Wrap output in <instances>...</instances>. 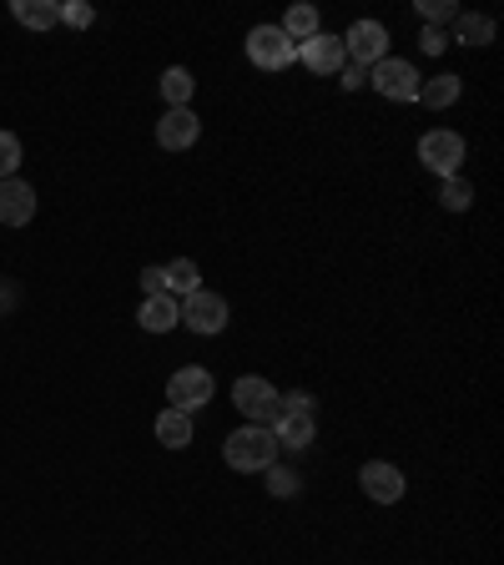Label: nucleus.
<instances>
[{
  "instance_id": "nucleus-1",
  "label": "nucleus",
  "mask_w": 504,
  "mask_h": 565,
  "mask_svg": "<svg viewBox=\"0 0 504 565\" xmlns=\"http://www.w3.org/2000/svg\"><path fill=\"white\" fill-rule=\"evenodd\" d=\"M223 459L233 465L237 475H262L278 465V439H272L268 424H243V429H233L223 445Z\"/></svg>"
},
{
  "instance_id": "nucleus-2",
  "label": "nucleus",
  "mask_w": 504,
  "mask_h": 565,
  "mask_svg": "<svg viewBox=\"0 0 504 565\" xmlns=\"http://www.w3.org/2000/svg\"><path fill=\"white\" fill-rule=\"evenodd\" d=\"M176 313H182V329L202 333V339H212V333H223L227 323H233V308H227V298L212 294V288H197V294L176 298Z\"/></svg>"
},
{
  "instance_id": "nucleus-3",
  "label": "nucleus",
  "mask_w": 504,
  "mask_h": 565,
  "mask_svg": "<svg viewBox=\"0 0 504 565\" xmlns=\"http://www.w3.org/2000/svg\"><path fill=\"white\" fill-rule=\"evenodd\" d=\"M368 86H374L384 102H399V106H409V102H419V86H423V76L414 71V61H399V56H384L378 66H368Z\"/></svg>"
},
{
  "instance_id": "nucleus-4",
  "label": "nucleus",
  "mask_w": 504,
  "mask_h": 565,
  "mask_svg": "<svg viewBox=\"0 0 504 565\" xmlns=\"http://www.w3.org/2000/svg\"><path fill=\"white\" fill-rule=\"evenodd\" d=\"M243 46H247V61L258 71H288L298 61V46L282 35V25H253Z\"/></svg>"
},
{
  "instance_id": "nucleus-5",
  "label": "nucleus",
  "mask_w": 504,
  "mask_h": 565,
  "mask_svg": "<svg viewBox=\"0 0 504 565\" xmlns=\"http://www.w3.org/2000/svg\"><path fill=\"white\" fill-rule=\"evenodd\" d=\"M212 394H217V379H212L202 364L176 369V374L167 379V404L182 414H197L202 404H212Z\"/></svg>"
},
{
  "instance_id": "nucleus-6",
  "label": "nucleus",
  "mask_w": 504,
  "mask_h": 565,
  "mask_svg": "<svg viewBox=\"0 0 504 565\" xmlns=\"http://www.w3.org/2000/svg\"><path fill=\"white\" fill-rule=\"evenodd\" d=\"M233 404L247 414V424H278V388L268 384L262 374H243L233 384Z\"/></svg>"
},
{
  "instance_id": "nucleus-7",
  "label": "nucleus",
  "mask_w": 504,
  "mask_h": 565,
  "mask_svg": "<svg viewBox=\"0 0 504 565\" xmlns=\"http://www.w3.org/2000/svg\"><path fill=\"white\" fill-rule=\"evenodd\" d=\"M419 162L439 177H459V162H464V137L459 131H423L419 137Z\"/></svg>"
},
{
  "instance_id": "nucleus-8",
  "label": "nucleus",
  "mask_w": 504,
  "mask_h": 565,
  "mask_svg": "<svg viewBox=\"0 0 504 565\" xmlns=\"http://www.w3.org/2000/svg\"><path fill=\"white\" fill-rule=\"evenodd\" d=\"M298 61H303L313 76H339L343 66H348V51H343V35H333V31H318V35H308L303 46H298Z\"/></svg>"
},
{
  "instance_id": "nucleus-9",
  "label": "nucleus",
  "mask_w": 504,
  "mask_h": 565,
  "mask_svg": "<svg viewBox=\"0 0 504 565\" xmlns=\"http://www.w3.org/2000/svg\"><path fill=\"white\" fill-rule=\"evenodd\" d=\"M343 51H348L353 66H378L388 56V31L378 21H353V31L343 35Z\"/></svg>"
},
{
  "instance_id": "nucleus-10",
  "label": "nucleus",
  "mask_w": 504,
  "mask_h": 565,
  "mask_svg": "<svg viewBox=\"0 0 504 565\" xmlns=\"http://www.w3.org/2000/svg\"><path fill=\"white\" fill-rule=\"evenodd\" d=\"M358 484H364L368 500H378V505H399L404 500V470L399 465H388V459H368L364 470H358Z\"/></svg>"
},
{
  "instance_id": "nucleus-11",
  "label": "nucleus",
  "mask_w": 504,
  "mask_h": 565,
  "mask_svg": "<svg viewBox=\"0 0 504 565\" xmlns=\"http://www.w3.org/2000/svg\"><path fill=\"white\" fill-rule=\"evenodd\" d=\"M202 137V121L192 106H167V117L157 121V147H167V152H187V147H197Z\"/></svg>"
},
{
  "instance_id": "nucleus-12",
  "label": "nucleus",
  "mask_w": 504,
  "mask_h": 565,
  "mask_svg": "<svg viewBox=\"0 0 504 565\" xmlns=\"http://www.w3.org/2000/svg\"><path fill=\"white\" fill-rule=\"evenodd\" d=\"M35 217V188L21 177H6L0 182V223L6 227H25Z\"/></svg>"
},
{
  "instance_id": "nucleus-13",
  "label": "nucleus",
  "mask_w": 504,
  "mask_h": 565,
  "mask_svg": "<svg viewBox=\"0 0 504 565\" xmlns=\"http://www.w3.org/2000/svg\"><path fill=\"white\" fill-rule=\"evenodd\" d=\"M137 323L147 333H172V329H182V313H176V298L172 294H152L147 303L137 308Z\"/></svg>"
},
{
  "instance_id": "nucleus-14",
  "label": "nucleus",
  "mask_w": 504,
  "mask_h": 565,
  "mask_svg": "<svg viewBox=\"0 0 504 565\" xmlns=\"http://www.w3.org/2000/svg\"><path fill=\"white\" fill-rule=\"evenodd\" d=\"M318 435L313 414H278V424H272V439H278V449H308Z\"/></svg>"
},
{
  "instance_id": "nucleus-15",
  "label": "nucleus",
  "mask_w": 504,
  "mask_h": 565,
  "mask_svg": "<svg viewBox=\"0 0 504 565\" xmlns=\"http://www.w3.org/2000/svg\"><path fill=\"white\" fill-rule=\"evenodd\" d=\"M11 15L21 25H31V31H51V25H61L56 0H11Z\"/></svg>"
},
{
  "instance_id": "nucleus-16",
  "label": "nucleus",
  "mask_w": 504,
  "mask_h": 565,
  "mask_svg": "<svg viewBox=\"0 0 504 565\" xmlns=\"http://www.w3.org/2000/svg\"><path fill=\"white\" fill-rule=\"evenodd\" d=\"M157 439H162L167 449H187L192 445V414H182V409L167 404V409L157 414Z\"/></svg>"
},
{
  "instance_id": "nucleus-17",
  "label": "nucleus",
  "mask_w": 504,
  "mask_h": 565,
  "mask_svg": "<svg viewBox=\"0 0 504 565\" xmlns=\"http://www.w3.org/2000/svg\"><path fill=\"white\" fill-rule=\"evenodd\" d=\"M162 278H167V294H172V298H187V294H197V288H202V268L192 258L167 263Z\"/></svg>"
},
{
  "instance_id": "nucleus-18",
  "label": "nucleus",
  "mask_w": 504,
  "mask_h": 565,
  "mask_svg": "<svg viewBox=\"0 0 504 565\" xmlns=\"http://www.w3.org/2000/svg\"><path fill=\"white\" fill-rule=\"evenodd\" d=\"M459 92H464V82H459V76H435V82H423L419 86V102L429 106V111H444V106H454L459 102Z\"/></svg>"
},
{
  "instance_id": "nucleus-19",
  "label": "nucleus",
  "mask_w": 504,
  "mask_h": 565,
  "mask_svg": "<svg viewBox=\"0 0 504 565\" xmlns=\"http://www.w3.org/2000/svg\"><path fill=\"white\" fill-rule=\"evenodd\" d=\"M318 31H323V21H318L313 6H288V15H282V35H288L293 46H303L308 35H318Z\"/></svg>"
},
{
  "instance_id": "nucleus-20",
  "label": "nucleus",
  "mask_w": 504,
  "mask_h": 565,
  "mask_svg": "<svg viewBox=\"0 0 504 565\" xmlns=\"http://www.w3.org/2000/svg\"><path fill=\"white\" fill-rule=\"evenodd\" d=\"M192 92H197V82H192L187 66H167V71H162V96H167V106H192Z\"/></svg>"
},
{
  "instance_id": "nucleus-21",
  "label": "nucleus",
  "mask_w": 504,
  "mask_h": 565,
  "mask_svg": "<svg viewBox=\"0 0 504 565\" xmlns=\"http://www.w3.org/2000/svg\"><path fill=\"white\" fill-rule=\"evenodd\" d=\"M454 25H459V41H464V46H490V41H494V21H490V15H464V11H459Z\"/></svg>"
},
{
  "instance_id": "nucleus-22",
  "label": "nucleus",
  "mask_w": 504,
  "mask_h": 565,
  "mask_svg": "<svg viewBox=\"0 0 504 565\" xmlns=\"http://www.w3.org/2000/svg\"><path fill=\"white\" fill-rule=\"evenodd\" d=\"M439 202H444L449 212H464L474 202V188L464 182V177H444V192H439Z\"/></svg>"
},
{
  "instance_id": "nucleus-23",
  "label": "nucleus",
  "mask_w": 504,
  "mask_h": 565,
  "mask_svg": "<svg viewBox=\"0 0 504 565\" xmlns=\"http://www.w3.org/2000/svg\"><path fill=\"white\" fill-rule=\"evenodd\" d=\"M15 167H21V137H15V131H0V182L15 177Z\"/></svg>"
},
{
  "instance_id": "nucleus-24",
  "label": "nucleus",
  "mask_w": 504,
  "mask_h": 565,
  "mask_svg": "<svg viewBox=\"0 0 504 565\" xmlns=\"http://www.w3.org/2000/svg\"><path fill=\"white\" fill-rule=\"evenodd\" d=\"M419 15H423V25H435V31H439L444 21H454V15H459V6H454V0H419Z\"/></svg>"
},
{
  "instance_id": "nucleus-25",
  "label": "nucleus",
  "mask_w": 504,
  "mask_h": 565,
  "mask_svg": "<svg viewBox=\"0 0 504 565\" xmlns=\"http://www.w3.org/2000/svg\"><path fill=\"white\" fill-rule=\"evenodd\" d=\"M278 414H318V399L308 388H288V394H278Z\"/></svg>"
},
{
  "instance_id": "nucleus-26",
  "label": "nucleus",
  "mask_w": 504,
  "mask_h": 565,
  "mask_svg": "<svg viewBox=\"0 0 504 565\" xmlns=\"http://www.w3.org/2000/svg\"><path fill=\"white\" fill-rule=\"evenodd\" d=\"M92 21H96V11L86 0H66V6H61V25H71V31H86Z\"/></svg>"
},
{
  "instance_id": "nucleus-27",
  "label": "nucleus",
  "mask_w": 504,
  "mask_h": 565,
  "mask_svg": "<svg viewBox=\"0 0 504 565\" xmlns=\"http://www.w3.org/2000/svg\"><path fill=\"white\" fill-rule=\"evenodd\" d=\"M262 475H268V490L278 494V500H293V494H298V484H303L293 470H278V465H272V470H262Z\"/></svg>"
},
{
  "instance_id": "nucleus-28",
  "label": "nucleus",
  "mask_w": 504,
  "mask_h": 565,
  "mask_svg": "<svg viewBox=\"0 0 504 565\" xmlns=\"http://www.w3.org/2000/svg\"><path fill=\"white\" fill-rule=\"evenodd\" d=\"M419 46L429 51V56H439V51L449 46V35L444 31H435V25H423V35H419Z\"/></svg>"
},
{
  "instance_id": "nucleus-29",
  "label": "nucleus",
  "mask_w": 504,
  "mask_h": 565,
  "mask_svg": "<svg viewBox=\"0 0 504 565\" xmlns=\"http://www.w3.org/2000/svg\"><path fill=\"white\" fill-rule=\"evenodd\" d=\"M339 76H343V92H358V86H368V71H364V66H353V61L339 71Z\"/></svg>"
},
{
  "instance_id": "nucleus-30",
  "label": "nucleus",
  "mask_w": 504,
  "mask_h": 565,
  "mask_svg": "<svg viewBox=\"0 0 504 565\" xmlns=\"http://www.w3.org/2000/svg\"><path fill=\"white\" fill-rule=\"evenodd\" d=\"M141 288H147V298H152V294H167L162 268H141Z\"/></svg>"
}]
</instances>
